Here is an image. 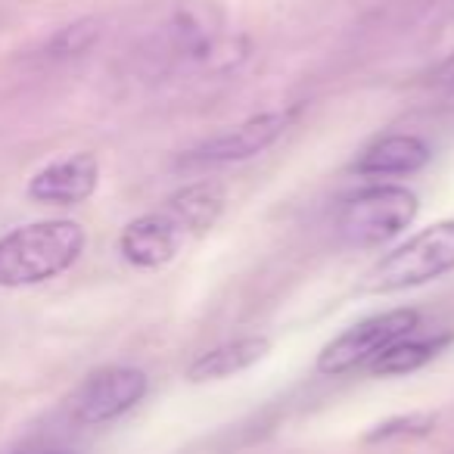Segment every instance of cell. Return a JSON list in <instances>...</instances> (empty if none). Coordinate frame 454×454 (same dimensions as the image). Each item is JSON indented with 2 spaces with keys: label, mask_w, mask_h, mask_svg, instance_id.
Wrapping results in <instances>:
<instances>
[{
  "label": "cell",
  "mask_w": 454,
  "mask_h": 454,
  "mask_svg": "<svg viewBox=\"0 0 454 454\" xmlns=\"http://www.w3.org/2000/svg\"><path fill=\"white\" fill-rule=\"evenodd\" d=\"M224 187L215 181H193L168 196L162 208L134 218L121 231L119 253L134 268H162L190 240L208 234L224 212Z\"/></svg>",
  "instance_id": "1"
},
{
  "label": "cell",
  "mask_w": 454,
  "mask_h": 454,
  "mask_svg": "<svg viewBox=\"0 0 454 454\" xmlns=\"http://www.w3.org/2000/svg\"><path fill=\"white\" fill-rule=\"evenodd\" d=\"M88 237L78 221L53 218L16 227L7 237H0V286L20 290V286L47 284L66 274L82 259Z\"/></svg>",
  "instance_id": "2"
},
{
  "label": "cell",
  "mask_w": 454,
  "mask_h": 454,
  "mask_svg": "<svg viewBox=\"0 0 454 454\" xmlns=\"http://www.w3.org/2000/svg\"><path fill=\"white\" fill-rule=\"evenodd\" d=\"M454 271V218L435 221L423 227L420 234L389 249L383 259L361 278L358 290L367 296L402 293L411 286H423Z\"/></svg>",
  "instance_id": "3"
},
{
  "label": "cell",
  "mask_w": 454,
  "mask_h": 454,
  "mask_svg": "<svg viewBox=\"0 0 454 454\" xmlns=\"http://www.w3.org/2000/svg\"><path fill=\"white\" fill-rule=\"evenodd\" d=\"M420 200L402 184H371L346 196L336 212V234L346 247L373 249L386 247L414 224Z\"/></svg>",
  "instance_id": "4"
},
{
  "label": "cell",
  "mask_w": 454,
  "mask_h": 454,
  "mask_svg": "<svg viewBox=\"0 0 454 454\" xmlns=\"http://www.w3.org/2000/svg\"><path fill=\"white\" fill-rule=\"evenodd\" d=\"M420 327V311L417 309H392L383 315L364 317V321L352 324L342 330L333 342L321 348L317 355V371L324 377H342L348 371L371 364L380 352L392 346V342L404 340Z\"/></svg>",
  "instance_id": "5"
},
{
  "label": "cell",
  "mask_w": 454,
  "mask_h": 454,
  "mask_svg": "<svg viewBox=\"0 0 454 454\" xmlns=\"http://www.w3.org/2000/svg\"><path fill=\"white\" fill-rule=\"evenodd\" d=\"M299 109H274V113H262L247 119L243 125L231 128V131L218 134V137L206 140V144L193 146L190 153H184L177 159V165L187 171L193 168H218V165H234L247 162V159L265 153L268 146H274L286 134V128L299 119Z\"/></svg>",
  "instance_id": "6"
},
{
  "label": "cell",
  "mask_w": 454,
  "mask_h": 454,
  "mask_svg": "<svg viewBox=\"0 0 454 454\" xmlns=\"http://www.w3.org/2000/svg\"><path fill=\"white\" fill-rule=\"evenodd\" d=\"M146 386V373L137 367H100L72 395V414L84 427H100L144 402Z\"/></svg>",
  "instance_id": "7"
},
{
  "label": "cell",
  "mask_w": 454,
  "mask_h": 454,
  "mask_svg": "<svg viewBox=\"0 0 454 454\" xmlns=\"http://www.w3.org/2000/svg\"><path fill=\"white\" fill-rule=\"evenodd\" d=\"M100 184V162L90 153H75L69 159L51 162L28 181V196L47 206H78L90 200Z\"/></svg>",
  "instance_id": "8"
},
{
  "label": "cell",
  "mask_w": 454,
  "mask_h": 454,
  "mask_svg": "<svg viewBox=\"0 0 454 454\" xmlns=\"http://www.w3.org/2000/svg\"><path fill=\"white\" fill-rule=\"evenodd\" d=\"M433 159L429 146L417 134H386L373 140L364 153L352 162V171L361 177H398V175H417Z\"/></svg>",
  "instance_id": "9"
},
{
  "label": "cell",
  "mask_w": 454,
  "mask_h": 454,
  "mask_svg": "<svg viewBox=\"0 0 454 454\" xmlns=\"http://www.w3.org/2000/svg\"><path fill=\"white\" fill-rule=\"evenodd\" d=\"M268 352H271V340L268 336H240V340L221 342V346L202 352L187 367V380L190 383H215V380L237 377V373L259 364Z\"/></svg>",
  "instance_id": "10"
},
{
  "label": "cell",
  "mask_w": 454,
  "mask_h": 454,
  "mask_svg": "<svg viewBox=\"0 0 454 454\" xmlns=\"http://www.w3.org/2000/svg\"><path fill=\"white\" fill-rule=\"evenodd\" d=\"M448 342H451V333L429 336V340H411V336H404V340L392 342L386 352H380L367 367H371L373 377H404V373H414L420 367H427Z\"/></svg>",
  "instance_id": "11"
},
{
  "label": "cell",
  "mask_w": 454,
  "mask_h": 454,
  "mask_svg": "<svg viewBox=\"0 0 454 454\" xmlns=\"http://www.w3.org/2000/svg\"><path fill=\"white\" fill-rule=\"evenodd\" d=\"M97 38H100V22L97 20H78V22H72V26L59 28V32L47 41L44 51L51 59H72V57L88 53L90 47L97 44Z\"/></svg>",
  "instance_id": "12"
},
{
  "label": "cell",
  "mask_w": 454,
  "mask_h": 454,
  "mask_svg": "<svg viewBox=\"0 0 454 454\" xmlns=\"http://www.w3.org/2000/svg\"><path fill=\"white\" fill-rule=\"evenodd\" d=\"M435 429V414H402L392 417V420H383L367 433V442H389V439H417V435H427Z\"/></svg>",
  "instance_id": "13"
},
{
  "label": "cell",
  "mask_w": 454,
  "mask_h": 454,
  "mask_svg": "<svg viewBox=\"0 0 454 454\" xmlns=\"http://www.w3.org/2000/svg\"><path fill=\"white\" fill-rule=\"evenodd\" d=\"M429 84H435V88H454V51L429 72Z\"/></svg>",
  "instance_id": "14"
},
{
  "label": "cell",
  "mask_w": 454,
  "mask_h": 454,
  "mask_svg": "<svg viewBox=\"0 0 454 454\" xmlns=\"http://www.w3.org/2000/svg\"><path fill=\"white\" fill-rule=\"evenodd\" d=\"M41 454H51V451H41Z\"/></svg>",
  "instance_id": "15"
}]
</instances>
